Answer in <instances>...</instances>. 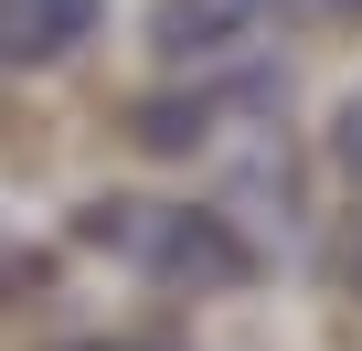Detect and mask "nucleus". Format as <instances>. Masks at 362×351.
I'll list each match as a JSON object with an SVG mask.
<instances>
[{
    "instance_id": "f257e3e1",
    "label": "nucleus",
    "mask_w": 362,
    "mask_h": 351,
    "mask_svg": "<svg viewBox=\"0 0 362 351\" xmlns=\"http://www.w3.org/2000/svg\"><path fill=\"white\" fill-rule=\"evenodd\" d=\"M128 245H139V266L149 277H170V287H235L256 256H245V234L224 224V213H192V203H149V213H128L117 224Z\"/></svg>"
},
{
    "instance_id": "f03ea898",
    "label": "nucleus",
    "mask_w": 362,
    "mask_h": 351,
    "mask_svg": "<svg viewBox=\"0 0 362 351\" xmlns=\"http://www.w3.org/2000/svg\"><path fill=\"white\" fill-rule=\"evenodd\" d=\"M256 22V0H160V11H149V54H214V43H235Z\"/></svg>"
},
{
    "instance_id": "7ed1b4c3",
    "label": "nucleus",
    "mask_w": 362,
    "mask_h": 351,
    "mask_svg": "<svg viewBox=\"0 0 362 351\" xmlns=\"http://www.w3.org/2000/svg\"><path fill=\"white\" fill-rule=\"evenodd\" d=\"M86 22H96V0H0V54H64V43H86Z\"/></svg>"
},
{
    "instance_id": "20e7f679",
    "label": "nucleus",
    "mask_w": 362,
    "mask_h": 351,
    "mask_svg": "<svg viewBox=\"0 0 362 351\" xmlns=\"http://www.w3.org/2000/svg\"><path fill=\"white\" fill-rule=\"evenodd\" d=\"M330 160L362 182V85H351V96H341V117H330Z\"/></svg>"
},
{
    "instance_id": "39448f33",
    "label": "nucleus",
    "mask_w": 362,
    "mask_h": 351,
    "mask_svg": "<svg viewBox=\"0 0 362 351\" xmlns=\"http://www.w3.org/2000/svg\"><path fill=\"white\" fill-rule=\"evenodd\" d=\"M96 351H160V340H96Z\"/></svg>"
},
{
    "instance_id": "423d86ee",
    "label": "nucleus",
    "mask_w": 362,
    "mask_h": 351,
    "mask_svg": "<svg viewBox=\"0 0 362 351\" xmlns=\"http://www.w3.org/2000/svg\"><path fill=\"white\" fill-rule=\"evenodd\" d=\"M351 287H362V245H351Z\"/></svg>"
}]
</instances>
